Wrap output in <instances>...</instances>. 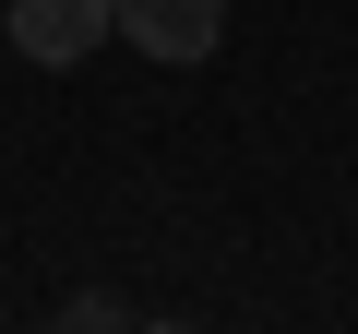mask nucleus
<instances>
[{
  "label": "nucleus",
  "instance_id": "nucleus-1",
  "mask_svg": "<svg viewBox=\"0 0 358 334\" xmlns=\"http://www.w3.org/2000/svg\"><path fill=\"white\" fill-rule=\"evenodd\" d=\"M120 36V0H13V48L36 60V72H72V60H96Z\"/></svg>",
  "mask_w": 358,
  "mask_h": 334
},
{
  "label": "nucleus",
  "instance_id": "nucleus-2",
  "mask_svg": "<svg viewBox=\"0 0 358 334\" xmlns=\"http://www.w3.org/2000/svg\"><path fill=\"white\" fill-rule=\"evenodd\" d=\"M120 36H131L143 60H167V72H192V60H215V36H227V0H120Z\"/></svg>",
  "mask_w": 358,
  "mask_h": 334
}]
</instances>
